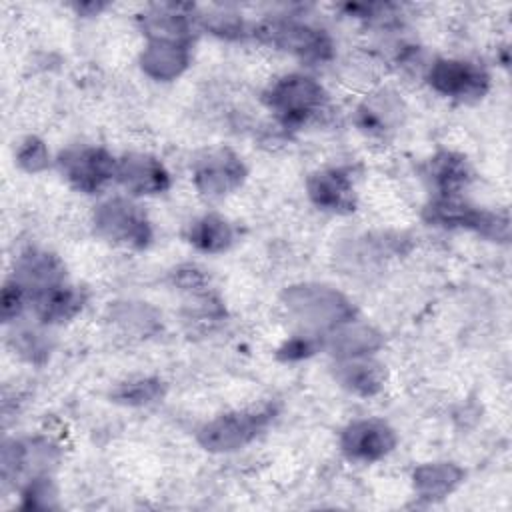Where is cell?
I'll use <instances>...</instances> for the list:
<instances>
[{
	"label": "cell",
	"mask_w": 512,
	"mask_h": 512,
	"mask_svg": "<svg viewBox=\"0 0 512 512\" xmlns=\"http://www.w3.org/2000/svg\"><path fill=\"white\" fill-rule=\"evenodd\" d=\"M164 396V384L158 378H138L120 384L114 392L112 398L120 404L128 406H146Z\"/></svg>",
	"instance_id": "7402d4cb"
},
{
	"label": "cell",
	"mask_w": 512,
	"mask_h": 512,
	"mask_svg": "<svg viewBox=\"0 0 512 512\" xmlns=\"http://www.w3.org/2000/svg\"><path fill=\"white\" fill-rule=\"evenodd\" d=\"M188 60V42L148 40L140 56V66L154 80H174L184 72Z\"/></svg>",
	"instance_id": "5bb4252c"
},
{
	"label": "cell",
	"mask_w": 512,
	"mask_h": 512,
	"mask_svg": "<svg viewBox=\"0 0 512 512\" xmlns=\"http://www.w3.org/2000/svg\"><path fill=\"white\" fill-rule=\"evenodd\" d=\"M288 314L304 328L322 332L336 330L354 318V306L336 290L320 284L292 286L284 294Z\"/></svg>",
	"instance_id": "6da1fadb"
},
{
	"label": "cell",
	"mask_w": 512,
	"mask_h": 512,
	"mask_svg": "<svg viewBox=\"0 0 512 512\" xmlns=\"http://www.w3.org/2000/svg\"><path fill=\"white\" fill-rule=\"evenodd\" d=\"M354 320L342 324L332 332L330 348L338 358H354V356H368L376 348H380L382 338L380 334L366 326V324H352Z\"/></svg>",
	"instance_id": "44dd1931"
},
{
	"label": "cell",
	"mask_w": 512,
	"mask_h": 512,
	"mask_svg": "<svg viewBox=\"0 0 512 512\" xmlns=\"http://www.w3.org/2000/svg\"><path fill=\"white\" fill-rule=\"evenodd\" d=\"M322 346V340L318 338V334H302L296 336L292 340H288L282 348H280V358L284 360H300L310 356L312 352H316Z\"/></svg>",
	"instance_id": "484cf974"
},
{
	"label": "cell",
	"mask_w": 512,
	"mask_h": 512,
	"mask_svg": "<svg viewBox=\"0 0 512 512\" xmlns=\"http://www.w3.org/2000/svg\"><path fill=\"white\" fill-rule=\"evenodd\" d=\"M264 102L286 126H300L324 108L326 92L310 76L288 74L268 88Z\"/></svg>",
	"instance_id": "7a4b0ae2"
},
{
	"label": "cell",
	"mask_w": 512,
	"mask_h": 512,
	"mask_svg": "<svg viewBox=\"0 0 512 512\" xmlns=\"http://www.w3.org/2000/svg\"><path fill=\"white\" fill-rule=\"evenodd\" d=\"M118 160L98 146L66 148L58 156L62 176L80 192L92 194L116 178Z\"/></svg>",
	"instance_id": "8992f818"
},
{
	"label": "cell",
	"mask_w": 512,
	"mask_h": 512,
	"mask_svg": "<svg viewBox=\"0 0 512 512\" xmlns=\"http://www.w3.org/2000/svg\"><path fill=\"white\" fill-rule=\"evenodd\" d=\"M54 500H56V488L46 474L30 478L22 490V506L24 508L48 510V508L56 506Z\"/></svg>",
	"instance_id": "603a6c76"
},
{
	"label": "cell",
	"mask_w": 512,
	"mask_h": 512,
	"mask_svg": "<svg viewBox=\"0 0 512 512\" xmlns=\"http://www.w3.org/2000/svg\"><path fill=\"white\" fill-rule=\"evenodd\" d=\"M426 176L438 190V196H458V192L468 186L472 172L462 156L454 152H440L430 158Z\"/></svg>",
	"instance_id": "ac0fdd59"
},
{
	"label": "cell",
	"mask_w": 512,
	"mask_h": 512,
	"mask_svg": "<svg viewBox=\"0 0 512 512\" xmlns=\"http://www.w3.org/2000/svg\"><path fill=\"white\" fill-rule=\"evenodd\" d=\"M12 280H16L28 292V298H32L34 294L64 282V266L54 254L32 248L18 258Z\"/></svg>",
	"instance_id": "4fadbf2b"
},
{
	"label": "cell",
	"mask_w": 512,
	"mask_h": 512,
	"mask_svg": "<svg viewBox=\"0 0 512 512\" xmlns=\"http://www.w3.org/2000/svg\"><path fill=\"white\" fill-rule=\"evenodd\" d=\"M464 478V472L448 462L424 464L414 470V488L420 498L440 500L448 496Z\"/></svg>",
	"instance_id": "d6986e66"
},
{
	"label": "cell",
	"mask_w": 512,
	"mask_h": 512,
	"mask_svg": "<svg viewBox=\"0 0 512 512\" xmlns=\"http://www.w3.org/2000/svg\"><path fill=\"white\" fill-rule=\"evenodd\" d=\"M118 182L132 194L150 196L168 190L170 174L164 164L150 154H126L116 164Z\"/></svg>",
	"instance_id": "8fae6325"
},
{
	"label": "cell",
	"mask_w": 512,
	"mask_h": 512,
	"mask_svg": "<svg viewBox=\"0 0 512 512\" xmlns=\"http://www.w3.org/2000/svg\"><path fill=\"white\" fill-rule=\"evenodd\" d=\"M96 232L120 246L146 248L152 240V228L146 214L126 198H110L94 212Z\"/></svg>",
	"instance_id": "277c9868"
},
{
	"label": "cell",
	"mask_w": 512,
	"mask_h": 512,
	"mask_svg": "<svg viewBox=\"0 0 512 512\" xmlns=\"http://www.w3.org/2000/svg\"><path fill=\"white\" fill-rule=\"evenodd\" d=\"M272 416H274L272 406L222 414L200 428L198 442L212 452L238 450L250 440H254L266 428Z\"/></svg>",
	"instance_id": "3957f363"
},
{
	"label": "cell",
	"mask_w": 512,
	"mask_h": 512,
	"mask_svg": "<svg viewBox=\"0 0 512 512\" xmlns=\"http://www.w3.org/2000/svg\"><path fill=\"white\" fill-rule=\"evenodd\" d=\"M186 238L192 246H196L202 252H224L234 242V228L228 220H224L218 214H204L196 218L186 232Z\"/></svg>",
	"instance_id": "ffe728a7"
},
{
	"label": "cell",
	"mask_w": 512,
	"mask_h": 512,
	"mask_svg": "<svg viewBox=\"0 0 512 512\" xmlns=\"http://www.w3.org/2000/svg\"><path fill=\"white\" fill-rule=\"evenodd\" d=\"M428 84L442 96L472 100L486 94L490 76L482 66L474 62L438 58L428 68Z\"/></svg>",
	"instance_id": "ba28073f"
},
{
	"label": "cell",
	"mask_w": 512,
	"mask_h": 512,
	"mask_svg": "<svg viewBox=\"0 0 512 512\" xmlns=\"http://www.w3.org/2000/svg\"><path fill=\"white\" fill-rule=\"evenodd\" d=\"M424 216L432 224L448 226V228H468L486 238L500 240V242H506L510 236V226H508L506 216L474 208V206L462 202L458 196L434 198L426 206Z\"/></svg>",
	"instance_id": "5b68a950"
},
{
	"label": "cell",
	"mask_w": 512,
	"mask_h": 512,
	"mask_svg": "<svg viewBox=\"0 0 512 512\" xmlns=\"http://www.w3.org/2000/svg\"><path fill=\"white\" fill-rule=\"evenodd\" d=\"M28 302H30L28 292L16 280L10 278L4 284V290H2V318H4V322H10L16 316H20V312L24 310V306Z\"/></svg>",
	"instance_id": "d4e9b609"
},
{
	"label": "cell",
	"mask_w": 512,
	"mask_h": 512,
	"mask_svg": "<svg viewBox=\"0 0 512 512\" xmlns=\"http://www.w3.org/2000/svg\"><path fill=\"white\" fill-rule=\"evenodd\" d=\"M340 446L350 460L376 462L394 450L396 434L384 420H356L344 428Z\"/></svg>",
	"instance_id": "9c48e42d"
},
{
	"label": "cell",
	"mask_w": 512,
	"mask_h": 512,
	"mask_svg": "<svg viewBox=\"0 0 512 512\" xmlns=\"http://www.w3.org/2000/svg\"><path fill=\"white\" fill-rule=\"evenodd\" d=\"M334 368V378L340 382V386L360 396H372L384 384L382 366L368 356L340 358L338 366Z\"/></svg>",
	"instance_id": "e0dca14e"
},
{
	"label": "cell",
	"mask_w": 512,
	"mask_h": 512,
	"mask_svg": "<svg viewBox=\"0 0 512 512\" xmlns=\"http://www.w3.org/2000/svg\"><path fill=\"white\" fill-rule=\"evenodd\" d=\"M36 316L44 324H60L76 316L84 306V296L74 286H66L64 282L50 286L30 298Z\"/></svg>",
	"instance_id": "9a60e30c"
},
{
	"label": "cell",
	"mask_w": 512,
	"mask_h": 512,
	"mask_svg": "<svg viewBox=\"0 0 512 512\" xmlns=\"http://www.w3.org/2000/svg\"><path fill=\"white\" fill-rule=\"evenodd\" d=\"M308 196L310 200L328 212L348 214L356 208V194L352 178L342 168H330L316 172L308 178Z\"/></svg>",
	"instance_id": "7c38bea8"
},
{
	"label": "cell",
	"mask_w": 512,
	"mask_h": 512,
	"mask_svg": "<svg viewBox=\"0 0 512 512\" xmlns=\"http://www.w3.org/2000/svg\"><path fill=\"white\" fill-rule=\"evenodd\" d=\"M16 160L18 164L28 170V172H40L48 166V150L44 146L42 140L34 138V136H28L20 148H18V154H16Z\"/></svg>",
	"instance_id": "cb8c5ba5"
},
{
	"label": "cell",
	"mask_w": 512,
	"mask_h": 512,
	"mask_svg": "<svg viewBox=\"0 0 512 512\" xmlns=\"http://www.w3.org/2000/svg\"><path fill=\"white\" fill-rule=\"evenodd\" d=\"M244 176L246 168L242 160L226 148L208 152L194 164V184L206 196H224L236 190Z\"/></svg>",
	"instance_id": "30bf717a"
},
{
	"label": "cell",
	"mask_w": 512,
	"mask_h": 512,
	"mask_svg": "<svg viewBox=\"0 0 512 512\" xmlns=\"http://www.w3.org/2000/svg\"><path fill=\"white\" fill-rule=\"evenodd\" d=\"M44 334L36 330H22L14 338V346H18L20 354H26L30 360H36L38 354H46L48 346L44 344Z\"/></svg>",
	"instance_id": "4316f807"
},
{
	"label": "cell",
	"mask_w": 512,
	"mask_h": 512,
	"mask_svg": "<svg viewBox=\"0 0 512 512\" xmlns=\"http://www.w3.org/2000/svg\"><path fill=\"white\" fill-rule=\"evenodd\" d=\"M254 32L264 42L306 60L320 62L332 56V40L324 34V30L296 20H266Z\"/></svg>",
	"instance_id": "52a82bcc"
},
{
	"label": "cell",
	"mask_w": 512,
	"mask_h": 512,
	"mask_svg": "<svg viewBox=\"0 0 512 512\" xmlns=\"http://www.w3.org/2000/svg\"><path fill=\"white\" fill-rule=\"evenodd\" d=\"M186 4H156L144 16V32L150 40H174L188 42L190 38V16Z\"/></svg>",
	"instance_id": "2e32d148"
}]
</instances>
